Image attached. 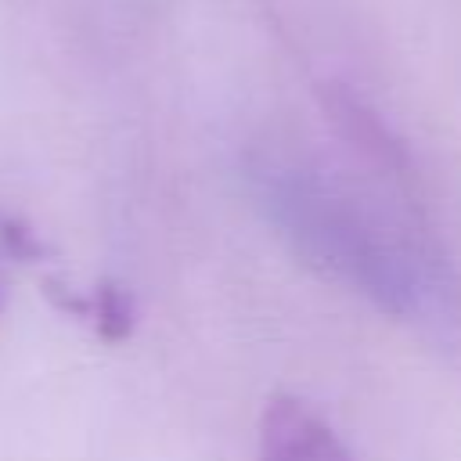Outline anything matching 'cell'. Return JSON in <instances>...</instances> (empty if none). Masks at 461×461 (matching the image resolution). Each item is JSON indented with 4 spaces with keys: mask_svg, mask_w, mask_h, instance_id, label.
<instances>
[{
    "mask_svg": "<svg viewBox=\"0 0 461 461\" xmlns=\"http://www.w3.org/2000/svg\"><path fill=\"white\" fill-rule=\"evenodd\" d=\"M259 461H349V454L306 403L274 400L259 429Z\"/></svg>",
    "mask_w": 461,
    "mask_h": 461,
    "instance_id": "cell-1",
    "label": "cell"
},
{
    "mask_svg": "<svg viewBox=\"0 0 461 461\" xmlns=\"http://www.w3.org/2000/svg\"><path fill=\"white\" fill-rule=\"evenodd\" d=\"M11 245H14V230L7 223H0V252H7Z\"/></svg>",
    "mask_w": 461,
    "mask_h": 461,
    "instance_id": "cell-2",
    "label": "cell"
}]
</instances>
